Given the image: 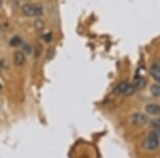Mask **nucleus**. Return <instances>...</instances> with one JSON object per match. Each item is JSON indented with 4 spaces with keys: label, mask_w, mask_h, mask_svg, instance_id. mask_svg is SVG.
Masks as SVG:
<instances>
[{
    "label": "nucleus",
    "mask_w": 160,
    "mask_h": 158,
    "mask_svg": "<svg viewBox=\"0 0 160 158\" xmlns=\"http://www.w3.org/2000/svg\"><path fill=\"white\" fill-rule=\"evenodd\" d=\"M160 144V135L158 130H153L149 133L148 138L143 141V147L146 151H156Z\"/></svg>",
    "instance_id": "nucleus-1"
},
{
    "label": "nucleus",
    "mask_w": 160,
    "mask_h": 158,
    "mask_svg": "<svg viewBox=\"0 0 160 158\" xmlns=\"http://www.w3.org/2000/svg\"><path fill=\"white\" fill-rule=\"evenodd\" d=\"M22 12L27 17H38L43 14V8L40 4H24L22 8Z\"/></svg>",
    "instance_id": "nucleus-2"
},
{
    "label": "nucleus",
    "mask_w": 160,
    "mask_h": 158,
    "mask_svg": "<svg viewBox=\"0 0 160 158\" xmlns=\"http://www.w3.org/2000/svg\"><path fill=\"white\" fill-rule=\"evenodd\" d=\"M148 121V116L145 115H143V113H133L130 118V122L133 125H137V126L144 125Z\"/></svg>",
    "instance_id": "nucleus-3"
},
{
    "label": "nucleus",
    "mask_w": 160,
    "mask_h": 158,
    "mask_svg": "<svg viewBox=\"0 0 160 158\" xmlns=\"http://www.w3.org/2000/svg\"><path fill=\"white\" fill-rule=\"evenodd\" d=\"M145 111L148 115L160 116V105H158V104H148V105L145 106Z\"/></svg>",
    "instance_id": "nucleus-4"
},
{
    "label": "nucleus",
    "mask_w": 160,
    "mask_h": 158,
    "mask_svg": "<svg viewBox=\"0 0 160 158\" xmlns=\"http://www.w3.org/2000/svg\"><path fill=\"white\" fill-rule=\"evenodd\" d=\"M25 54L22 51H16L13 56V62L16 66H22L25 63Z\"/></svg>",
    "instance_id": "nucleus-5"
},
{
    "label": "nucleus",
    "mask_w": 160,
    "mask_h": 158,
    "mask_svg": "<svg viewBox=\"0 0 160 158\" xmlns=\"http://www.w3.org/2000/svg\"><path fill=\"white\" fill-rule=\"evenodd\" d=\"M149 73H151V76L153 77L157 82H160V65H158V64L152 65L151 69H149Z\"/></svg>",
    "instance_id": "nucleus-6"
},
{
    "label": "nucleus",
    "mask_w": 160,
    "mask_h": 158,
    "mask_svg": "<svg viewBox=\"0 0 160 158\" xmlns=\"http://www.w3.org/2000/svg\"><path fill=\"white\" fill-rule=\"evenodd\" d=\"M128 87V84L125 81L123 82H120L118 84L115 85V88L113 89V93L117 95H120V94H124V92H125L126 88Z\"/></svg>",
    "instance_id": "nucleus-7"
},
{
    "label": "nucleus",
    "mask_w": 160,
    "mask_h": 158,
    "mask_svg": "<svg viewBox=\"0 0 160 158\" xmlns=\"http://www.w3.org/2000/svg\"><path fill=\"white\" fill-rule=\"evenodd\" d=\"M151 93L156 97L160 96V82H157V84L152 85V87H151Z\"/></svg>",
    "instance_id": "nucleus-8"
},
{
    "label": "nucleus",
    "mask_w": 160,
    "mask_h": 158,
    "mask_svg": "<svg viewBox=\"0 0 160 158\" xmlns=\"http://www.w3.org/2000/svg\"><path fill=\"white\" fill-rule=\"evenodd\" d=\"M136 91H137V88L135 87V84H128V87L126 88L125 92H124V95H126V96H129V95H132Z\"/></svg>",
    "instance_id": "nucleus-9"
},
{
    "label": "nucleus",
    "mask_w": 160,
    "mask_h": 158,
    "mask_svg": "<svg viewBox=\"0 0 160 158\" xmlns=\"http://www.w3.org/2000/svg\"><path fill=\"white\" fill-rule=\"evenodd\" d=\"M133 84H135V87L137 88V90H139L145 85V80L142 78V77H137L135 79V81H133Z\"/></svg>",
    "instance_id": "nucleus-10"
},
{
    "label": "nucleus",
    "mask_w": 160,
    "mask_h": 158,
    "mask_svg": "<svg viewBox=\"0 0 160 158\" xmlns=\"http://www.w3.org/2000/svg\"><path fill=\"white\" fill-rule=\"evenodd\" d=\"M10 44H11L13 47H16V46H19L22 44V41H20V38L18 37H14L10 41Z\"/></svg>",
    "instance_id": "nucleus-11"
},
{
    "label": "nucleus",
    "mask_w": 160,
    "mask_h": 158,
    "mask_svg": "<svg viewBox=\"0 0 160 158\" xmlns=\"http://www.w3.org/2000/svg\"><path fill=\"white\" fill-rule=\"evenodd\" d=\"M151 125H152V127H154L156 129H160V118L155 119V120L152 121Z\"/></svg>",
    "instance_id": "nucleus-12"
},
{
    "label": "nucleus",
    "mask_w": 160,
    "mask_h": 158,
    "mask_svg": "<svg viewBox=\"0 0 160 158\" xmlns=\"http://www.w3.org/2000/svg\"><path fill=\"white\" fill-rule=\"evenodd\" d=\"M1 89H2V85H1V84H0V90H1Z\"/></svg>",
    "instance_id": "nucleus-13"
},
{
    "label": "nucleus",
    "mask_w": 160,
    "mask_h": 158,
    "mask_svg": "<svg viewBox=\"0 0 160 158\" xmlns=\"http://www.w3.org/2000/svg\"><path fill=\"white\" fill-rule=\"evenodd\" d=\"M27 1H28V0H27Z\"/></svg>",
    "instance_id": "nucleus-14"
}]
</instances>
